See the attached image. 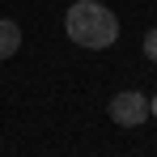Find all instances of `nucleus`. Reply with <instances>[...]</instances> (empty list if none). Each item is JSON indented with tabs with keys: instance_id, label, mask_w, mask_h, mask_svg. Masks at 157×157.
Masks as SVG:
<instances>
[{
	"instance_id": "obj_3",
	"label": "nucleus",
	"mask_w": 157,
	"mask_h": 157,
	"mask_svg": "<svg viewBox=\"0 0 157 157\" xmlns=\"http://www.w3.org/2000/svg\"><path fill=\"white\" fill-rule=\"evenodd\" d=\"M17 47H21V26L9 21V17H0V59L17 55Z\"/></svg>"
},
{
	"instance_id": "obj_1",
	"label": "nucleus",
	"mask_w": 157,
	"mask_h": 157,
	"mask_svg": "<svg viewBox=\"0 0 157 157\" xmlns=\"http://www.w3.org/2000/svg\"><path fill=\"white\" fill-rule=\"evenodd\" d=\"M64 30H68V38L85 47V51H106L115 38H119V17L98 4V0H77V4H68V13H64Z\"/></svg>"
},
{
	"instance_id": "obj_2",
	"label": "nucleus",
	"mask_w": 157,
	"mask_h": 157,
	"mask_svg": "<svg viewBox=\"0 0 157 157\" xmlns=\"http://www.w3.org/2000/svg\"><path fill=\"white\" fill-rule=\"evenodd\" d=\"M144 119H149V98H144L140 89H123V94L110 98V123H119V128H140Z\"/></svg>"
},
{
	"instance_id": "obj_4",
	"label": "nucleus",
	"mask_w": 157,
	"mask_h": 157,
	"mask_svg": "<svg viewBox=\"0 0 157 157\" xmlns=\"http://www.w3.org/2000/svg\"><path fill=\"white\" fill-rule=\"evenodd\" d=\"M140 47H144V59H153V64H157V30L144 34V43H140Z\"/></svg>"
},
{
	"instance_id": "obj_5",
	"label": "nucleus",
	"mask_w": 157,
	"mask_h": 157,
	"mask_svg": "<svg viewBox=\"0 0 157 157\" xmlns=\"http://www.w3.org/2000/svg\"><path fill=\"white\" fill-rule=\"evenodd\" d=\"M149 115H153V119H157V94H153V98H149Z\"/></svg>"
}]
</instances>
